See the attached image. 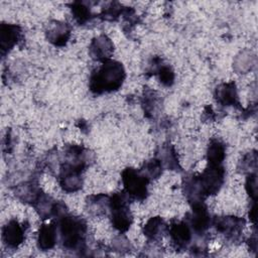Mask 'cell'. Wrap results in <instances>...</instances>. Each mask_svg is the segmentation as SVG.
<instances>
[{"mask_svg":"<svg viewBox=\"0 0 258 258\" xmlns=\"http://www.w3.org/2000/svg\"><path fill=\"white\" fill-rule=\"evenodd\" d=\"M125 72L120 62L107 59L103 61L100 69L97 70L90 80V88L95 93L112 92L117 90L123 83Z\"/></svg>","mask_w":258,"mask_h":258,"instance_id":"1","label":"cell"},{"mask_svg":"<svg viewBox=\"0 0 258 258\" xmlns=\"http://www.w3.org/2000/svg\"><path fill=\"white\" fill-rule=\"evenodd\" d=\"M86 232V224L73 217H62L59 223V233L63 246L75 249L81 245Z\"/></svg>","mask_w":258,"mask_h":258,"instance_id":"2","label":"cell"},{"mask_svg":"<svg viewBox=\"0 0 258 258\" xmlns=\"http://www.w3.org/2000/svg\"><path fill=\"white\" fill-rule=\"evenodd\" d=\"M122 182L127 195L136 199H144L147 194L148 179L133 168H126L122 172Z\"/></svg>","mask_w":258,"mask_h":258,"instance_id":"3","label":"cell"},{"mask_svg":"<svg viewBox=\"0 0 258 258\" xmlns=\"http://www.w3.org/2000/svg\"><path fill=\"white\" fill-rule=\"evenodd\" d=\"M190 218V225L192 229L198 233H203L210 227L211 219L208 209L203 203H200L199 201L195 202L192 206V213Z\"/></svg>","mask_w":258,"mask_h":258,"instance_id":"4","label":"cell"},{"mask_svg":"<svg viewBox=\"0 0 258 258\" xmlns=\"http://www.w3.org/2000/svg\"><path fill=\"white\" fill-rule=\"evenodd\" d=\"M2 238L10 248L18 247L24 240V230L15 220L9 221L2 230Z\"/></svg>","mask_w":258,"mask_h":258,"instance_id":"5","label":"cell"},{"mask_svg":"<svg viewBox=\"0 0 258 258\" xmlns=\"http://www.w3.org/2000/svg\"><path fill=\"white\" fill-rule=\"evenodd\" d=\"M113 43L105 35L96 37L90 45V54L97 60L110 59V55L113 52Z\"/></svg>","mask_w":258,"mask_h":258,"instance_id":"6","label":"cell"},{"mask_svg":"<svg viewBox=\"0 0 258 258\" xmlns=\"http://www.w3.org/2000/svg\"><path fill=\"white\" fill-rule=\"evenodd\" d=\"M70 34L71 29L69 25L61 21H52L46 31L48 40L54 45L58 46L66 44V42L70 38Z\"/></svg>","mask_w":258,"mask_h":258,"instance_id":"7","label":"cell"},{"mask_svg":"<svg viewBox=\"0 0 258 258\" xmlns=\"http://www.w3.org/2000/svg\"><path fill=\"white\" fill-rule=\"evenodd\" d=\"M244 226V220L241 218H237L234 216H225V217H217L215 220L216 229L228 236L238 235V233L242 230Z\"/></svg>","mask_w":258,"mask_h":258,"instance_id":"8","label":"cell"},{"mask_svg":"<svg viewBox=\"0 0 258 258\" xmlns=\"http://www.w3.org/2000/svg\"><path fill=\"white\" fill-rule=\"evenodd\" d=\"M56 228L53 224H44L39 228L37 243L40 249L49 250L51 249L57 239Z\"/></svg>","mask_w":258,"mask_h":258,"instance_id":"9","label":"cell"},{"mask_svg":"<svg viewBox=\"0 0 258 258\" xmlns=\"http://www.w3.org/2000/svg\"><path fill=\"white\" fill-rule=\"evenodd\" d=\"M19 37L20 30L16 25L2 24L0 32V42L2 51L11 49L17 43Z\"/></svg>","mask_w":258,"mask_h":258,"instance_id":"10","label":"cell"},{"mask_svg":"<svg viewBox=\"0 0 258 258\" xmlns=\"http://www.w3.org/2000/svg\"><path fill=\"white\" fill-rule=\"evenodd\" d=\"M218 102L224 106H236L238 104V94L234 83H226L217 89Z\"/></svg>","mask_w":258,"mask_h":258,"instance_id":"11","label":"cell"},{"mask_svg":"<svg viewBox=\"0 0 258 258\" xmlns=\"http://www.w3.org/2000/svg\"><path fill=\"white\" fill-rule=\"evenodd\" d=\"M169 235L173 242L178 246L186 245L191 238V232L189 226L184 223H175L169 228Z\"/></svg>","mask_w":258,"mask_h":258,"instance_id":"12","label":"cell"},{"mask_svg":"<svg viewBox=\"0 0 258 258\" xmlns=\"http://www.w3.org/2000/svg\"><path fill=\"white\" fill-rule=\"evenodd\" d=\"M15 192V195L21 201L25 203H30L32 205H34L41 196L38 186L32 182H25L21 185H18Z\"/></svg>","mask_w":258,"mask_h":258,"instance_id":"13","label":"cell"},{"mask_svg":"<svg viewBox=\"0 0 258 258\" xmlns=\"http://www.w3.org/2000/svg\"><path fill=\"white\" fill-rule=\"evenodd\" d=\"M226 149L224 144L219 140H212L208 146L207 158L209 165H221L225 159Z\"/></svg>","mask_w":258,"mask_h":258,"instance_id":"14","label":"cell"},{"mask_svg":"<svg viewBox=\"0 0 258 258\" xmlns=\"http://www.w3.org/2000/svg\"><path fill=\"white\" fill-rule=\"evenodd\" d=\"M164 230H165V224L163 220L159 217H154L148 220L147 223L144 225L143 233L147 238L151 240H156L160 238Z\"/></svg>","mask_w":258,"mask_h":258,"instance_id":"15","label":"cell"},{"mask_svg":"<svg viewBox=\"0 0 258 258\" xmlns=\"http://www.w3.org/2000/svg\"><path fill=\"white\" fill-rule=\"evenodd\" d=\"M162 169V163L160 160L153 159L147 162L143 169H141V173L149 180L150 178H155L159 176Z\"/></svg>","mask_w":258,"mask_h":258,"instance_id":"16","label":"cell"},{"mask_svg":"<svg viewBox=\"0 0 258 258\" xmlns=\"http://www.w3.org/2000/svg\"><path fill=\"white\" fill-rule=\"evenodd\" d=\"M72 11H73L74 17H75L80 23L87 21V20L90 18V15H91L90 9H89L84 3H82V2L74 3L73 8H72Z\"/></svg>","mask_w":258,"mask_h":258,"instance_id":"17","label":"cell"},{"mask_svg":"<svg viewBox=\"0 0 258 258\" xmlns=\"http://www.w3.org/2000/svg\"><path fill=\"white\" fill-rule=\"evenodd\" d=\"M256 162H257V157H256V153H248L247 155H245L242 159L241 162V168L243 172H249L252 173V170L256 169Z\"/></svg>","mask_w":258,"mask_h":258,"instance_id":"18","label":"cell"},{"mask_svg":"<svg viewBox=\"0 0 258 258\" xmlns=\"http://www.w3.org/2000/svg\"><path fill=\"white\" fill-rule=\"evenodd\" d=\"M173 72L168 67H161L159 69V79L163 85L169 86L173 82Z\"/></svg>","mask_w":258,"mask_h":258,"instance_id":"19","label":"cell"},{"mask_svg":"<svg viewBox=\"0 0 258 258\" xmlns=\"http://www.w3.org/2000/svg\"><path fill=\"white\" fill-rule=\"evenodd\" d=\"M245 186H246V190H247L248 195L250 196V198L255 200L256 199V189H257L256 174L255 173H249Z\"/></svg>","mask_w":258,"mask_h":258,"instance_id":"20","label":"cell"},{"mask_svg":"<svg viewBox=\"0 0 258 258\" xmlns=\"http://www.w3.org/2000/svg\"><path fill=\"white\" fill-rule=\"evenodd\" d=\"M114 247L116 250H128L130 249V243L124 236H118L114 239Z\"/></svg>","mask_w":258,"mask_h":258,"instance_id":"21","label":"cell"}]
</instances>
